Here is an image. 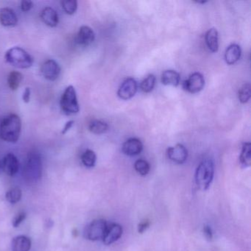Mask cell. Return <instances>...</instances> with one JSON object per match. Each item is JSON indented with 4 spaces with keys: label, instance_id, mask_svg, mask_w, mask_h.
Returning a JSON list of instances; mask_svg holds the SVG:
<instances>
[{
    "label": "cell",
    "instance_id": "1",
    "mask_svg": "<svg viewBox=\"0 0 251 251\" xmlns=\"http://www.w3.org/2000/svg\"><path fill=\"white\" fill-rule=\"evenodd\" d=\"M21 131V119L17 114H8L0 122V138L5 142L16 143Z\"/></svg>",
    "mask_w": 251,
    "mask_h": 251
},
{
    "label": "cell",
    "instance_id": "2",
    "mask_svg": "<svg viewBox=\"0 0 251 251\" xmlns=\"http://www.w3.org/2000/svg\"><path fill=\"white\" fill-rule=\"evenodd\" d=\"M214 175V165L211 159L200 162L195 172V182L200 189L205 191L209 188Z\"/></svg>",
    "mask_w": 251,
    "mask_h": 251
},
{
    "label": "cell",
    "instance_id": "3",
    "mask_svg": "<svg viewBox=\"0 0 251 251\" xmlns=\"http://www.w3.org/2000/svg\"><path fill=\"white\" fill-rule=\"evenodd\" d=\"M7 63L18 69H28L33 66L34 59L22 48L14 46L5 53Z\"/></svg>",
    "mask_w": 251,
    "mask_h": 251
},
{
    "label": "cell",
    "instance_id": "4",
    "mask_svg": "<svg viewBox=\"0 0 251 251\" xmlns=\"http://www.w3.org/2000/svg\"><path fill=\"white\" fill-rule=\"evenodd\" d=\"M24 178L30 182H36L40 179L42 174V162L40 155L31 152L27 156L24 164Z\"/></svg>",
    "mask_w": 251,
    "mask_h": 251
},
{
    "label": "cell",
    "instance_id": "5",
    "mask_svg": "<svg viewBox=\"0 0 251 251\" xmlns=\"http://www.w3.org/2000/svg\"><path fill=\"white\" fill-rule=\"evenodd\" d=\"M60 105L62 111L66 115H72L79 112V103L73 85H69L63 91L61 97Z\"/></svg>",
    "mask_w": 251,
    "mask_h": 251
},
{
    "label": "cell",
    "instance_id": "6",
    "mask_svg": "<svg viewBox=\"0 0 251 251\" xmlns=\"http://www.w3.org/2000/svg\"><path fill=\"white\" fill-rule=\"evenodd\" d=\"M108 225L106 221L102 219L95 220L90 223L84 230V237L90 241H97L103 239Z\"/></svg>",
    "mask_w": 251,
    "mask_h": 251
},
{
    "label": "cell",
    "instance_id": "7",
    "mask_svg": "<svg viewBox=\"0 0 251 251\" xmlns=\"http://www.w3.org/2000/svg\"><path fill=\"white\" fill-rule=\"evenodd\" d=\"M204 85H205L204 77L203 76L202 74L199 72L191 74L188 79L183 83V88L191 94L200 92L204 88Z\"/></svg>",
    "mask_w": 251,
    "mask_h": 251
},
{
    "label": "cell",
    "instance_id": "8",
    "mask_svg": "<svg viewBox=\"0 0 251 251\" xmlns=\"http://www.w3.org/2000/svg\"><path fill=\"white\" fill-rule=\"evenodd\" d=\"M138 84L136 80L132 78H127L123 81L119 88L117 94L122 100H127L134 97L137 92Z\"/></svg>",
    "mask_w": 251,
    "mask_h": 251
},
{
    "label": "cell",
    "instance_id": "9",
    "mask_svg": "<svg viewBox=\"0 0 251 251\" xmlns=\"http://www.w3.org/2000/svg\"><path fill=\"white\" fill-rule=\"evenodd\" d=\"M41 72L45 79L55 81L60 76L61 66L56 61L49 59L42 64Z\"/></svg>",
    "mask_w": 251,
    "mask_h": 251
},
{
    "label": "cell",
    "instance_id": "10",
    "mask_svg": "<svg viewBox=\"0 0 251 251\" xmlns=\"http://www.w3.org/2000/svg\"><path fill=\"white\" fill-rule=\"evenodd\" d=\"M167 155L172 162L181 165L187 161L188 158V151L184 145L178 144L175 146L168 148Z\"/></svg>",
    "mask_w": 251,
    "mask_h": 251
},
{
    "label": "cell",
    "instance_id": "11",
    "mask_svg": "<svg viewBox=\"0 0 251 251\" xmlns=\"http://www.w3.org/2000/svg\"><path fill=\"white\" fill-rule=\"evenodd\" d=\"M2 170L9 175L14 176L17 175L20 169V162L15 155L8 153L2 161Z\"/></svg>",
    "mask_w": 251,
    "mask_h": 251
},
{
    "label": "cell",
    "instance_id": "12",
    "mask_svg": "<svg viewBox=\"0 0 251 251\" xmlns=\"http://www.w3.org/2000/svg\"><path fill=\"white\" fill-rule=\"evenodd\" d=\"M122 150L127 156H137L143 150V144L139 139L130 138L123 144Z\"/></svg>",
    "mask_w": 251,
    "mask_h": 251
},
{
    "label": "cell",
    "instance_id": "13",
    "mask_svg": "<svg viewBox=\"0 0 251 251\" xmlns=\"http://www.w3.org/2000/svg\"><path fill=\"white\" fill-rule=\"evenodd\" d=\"M123 233V227L117 223H113L107 228L106 231L103 238V242L105 245H111L120 239Z\"/></svg>",
    "mask_w": 251,
    "mask_h": 251
},
{
    "label": "cell",
    "instance_id": "14",
    "mask_svg": "<svg viewBox=\"0 0 251 251\" xmlns=\"http://www.w3.org/2000/svg\"><path fill=\"white\" fill-rule=\"evenodd\" d=\"M95 33L88 26H82L76 36V42L82 46H88L94 42Z\"/></svg>",
    "mask_w": 251,
    "mask_h": 251
},
{
    "label": "cell",
    "instance_id": "15",
    "mask_svg": "<svg viewBox=\"0 0 251 251\" xmlns=\"http://www.w3.org/2000/svg\"><path fill=\"white\" fill-rule=\"evenodd\" d=\"M18 23L17 14L11 8L0 9V24L4 27H14Z\"/></svg>",
    "mask_w": 251,
    "mask_h": 251
},
{
    "label": "cell",
    "instance_id": "16",
    "mask_svg": "<svg viewBox=\"0 0 251 251\" xmlns=\"http://www.w3.org/2000/svg\"><path fill=\"white\" fill-rule=\"evenodd\" d=\"M41 19L44 24L50 27H56L59 22V15L56 10L46 7L41 12Z\"/></svg>",
    "mask_w": 251,
    "mask_h": 251
},
{
    "label": "cell",
    "instance_id": "17",
    "mask_svg": "<svg viewBox=\"0 0 251 251\" xmlns=\"http://www.w3.org/2000/svg\"><path fill=\"white\" fill-rule=\"evenodd\" d=\"M31 246V239L24 235L16 236L11 242L12 251H30Z\"/></svg>",
    "mask_w": 251,
    "mask_h": 251
},
{
    "label": "cell",
    "instance_id": "18",
    "mask_svg": "<svg viewBox=\"0 0 251 251\" xmlns=\"http://www.w3.org/2000/svg\"><path fill=\"white\" fill-rule=\"evenodd\" d=\"M242 55L241 47L236 43L230 44L226 49L225 53V60L229 65H233L239 62Z\"/></svg>",
    "mask_w": 251,
    "mask_h": 251
},
{
    "label": "cell",
    "instance_id": "19",
    "mask_svg": "<svg viewBox=\"0 0 251 251\" xmlns=\"http://www.w3.org/2000/svg\"><path fill=\"white\" fill-rule=\"evenodd\" d=\"M206 43L209 49L212 53H217L219 49V36L218 32L215 28L209 30L206 33Z\"/></svg>",
    "mask_w": 251,
    "mask_h": 251
},
{
    "label": "cell",
    "instance_id": "20",
    "mask_svg": "<svg viewBox=\"0 0 251 251\" xmlns=\"http://www.w3.org/2000/svg\"><path fill=\"white\" fill-rule=\"evenodd\" d=\"M181 81L180 74L175 70H166L162 73V83L165 85L178 86Z\"/></svg>",
    "mask_w": 251,
    "mask_h": 251
},
{
    "label": "cell",
    "instance_id": "21",
    "mask_svg": "<svg viewBox=\"0 0 251 251\" xmlns=\"http://www.w3.org/2000/svg\"><path fill=\"white\" fill-rule=\"evenodd\" d=\"M241 165L246 168L251 165V144L245 142L242 145V152L239 157Z\"/></svg>",
    "mask_w": 251,
    "mask_h": 251
},
{
    "label": "cell",
    "instance_id": "22",
    "mask_svg": "<svg viewBox=\"0 0 251 251\" xmlns=\"http://www.w3.org/2000/svg\"><path fill=\"white\" fill-rule=\"evenodd\" d=\"M108 128H109L108 125L101 120H92L88 125V129L90 131L97 135L104 134V133H106Z\"/></svg>",
    "mask_w": 251,
    "mask_h": 251
},
{
    "label": "cell",
    "instance_id": "23",
    "mask_svg": "<svg viewBox=\"0 0 251 251\" xmlns=\"http://www.w3.org/2000/svg\"><path fill=\"white\" fill-rule=\"evenodd\" d=\"M23 75L21 72L13 71L8 75V86L12 91H16L20 87L21 81H22Z\"/></svg>",
    "mask_w": 251,
    "mask_h": 251
},
{
    "label": "cell",
    "instance_id": "24",
    "mask_svg": "<svg viewBox=\"0 0 251 251\" xmlns=\"http://www.w3.org/2000/svg\"><path fill=\"white\" fill-rule=\"evenodd\" d=\"M81 161L84 166L86 167H94L95 166L96 162H97L96 153L91 149H86L81 156Z\"/></svg>",
    "mask_w": 251,
    "mask_h": 251
},
{
    "label": "cell",
    "instance_id": "25",
    "mask_svg": "<svg viewBox=\"0 0 251 251\" xmlns=\"http://www.w3.org/2000/svg\"><path fill=\"white\" fill-rule=\"evenodd\" d=\"M21 196H22L21 190L18 187H15V188H11L7 191L5 194V199L10 204H16L20 202L21 199Z\"/></svg>",
    "mask_w": 251,
    "mask_h": 251
},
{
    "label": "cell",
    "instance_id": "26",
    "mask_svg": "<svg viewBox=\"0 0 251 251\" xmlns=\"http://www.w3.org/2000/svg\"><path fill=\"white\" fill-rule=\"evenodd\" d=\"M156 78L155 75H149L140 84V88L143 92L149 93L153 91L156 85Z\"/></svg>",
    "mask_w": 251,
    "mask_h": 251
},
{
    "label": "cell",
    "instance_id": "27",
    "mask_svg": "<svg viewBox=\"0 0 251 251\" xmlns=\"http://www.w3.org/2000/svg\"><path fill=\"white\" fill-rule=\"evenodd\" d=\"M134 168L136 172L142 176H145L149 173L150 166L146 161L144 159H139L134 164Z\"/></svg>",
    "mask_w": 251,
    "mask_h": 251
},
{
    "label": "cell",
    "instance_id": "28",
    "mask_svg": "<svg viewBox=\"0 0 251 251\" xmlns=\"http://www.w3.org/2000/svg\"><path fill=\"white\" fill-rule=\"evenodd\" d=\"M251 86L250 84H245L239 90V100L242 104H246L251 97Z\"/></svg>",
    "mask_w": 251,
    "mask_h": 251
},
{
    "label": "cell",
    "instance_id": "29",
    "mask_svg": "<svg viewBox=\"0 0 251 251\" xmlns=\"http://www.w3.org/2000/svg\"><path fill=\"white\" fill-rule=\"evenodd\" d=\"M62 8L68 15H73L78 9V2L76 0H64L62 1Z\"/></svg>",
    "mask_w": 251,
    "mask_h": 251
},
{
    "label": "cell",
    "instance_id": "30",
    "mask_svg": "<svg viewBox=\"0 0 251 251\" xmlns=\"http://www.w3.org/2000/svg\"><path fill=\"white\" fill-rule=\"evenodd\" d=\"M26 217H27V214L24 212H20V214H17V215L16 216L15 218L13 220V226H14V228L19 227V226H20V224H21V223L25 220Z\"/></svg>",
    "mask_w": 251,
    "mask_h": 251
},
{
    "label": "cell",
    "instance_id": "31",
    "mask_svg": "<svg viewBox=\"0 0 251 251\" xmlns=\"http://www.w3.org/2000/svg\"><path fill=\"white\" fill-rule=\"evenodd\" d=\"M33 2L32 1H21V9L23 12H28L33 8Z\"/></svg>",
    "mask_w": 251,
    "mask_h": 251
},
{
    "label": "cell",
    "instance_id": "32",
    "mask_svg": "<svg viewBox=\"0 0 251 251\" xmlns=\"http://www.w3.org/2000/svg\"><path fill=\"white\" fill-rule=\"evenodd\" d=\"M30 96H31V90H30L29 87H27V88L24 89L22 94V100L24 103L28 104V103L30 102Z\"/></svg>",
    "mask_w": 251,
    "mask_h": 251
},
{
    "label": "cell",
    "instance_id": "33",
    "mask_svg": "<svg viewBox=\"0 0 251 251\" xmlns=\"http://www.w3.org/2000/svg\"><path fill=\"white\" fill-rule=\"evenodd\" d=\"M204 233L205 235L206 238L209 240H211L213 238V231L212 229L210 226H205L204 227Z\"/></svg>",
    "mask_w": 251,
    "mask_h": 251
},
{
    "label": "cell",
    "instance_id": "34",
    "mask_svg": "<svg viewBox=\"0 0 251 251\" xmlns=\"http://www.w3.org/2000/svg\"><path fill=\"white\" fill-rule=\"evenodd\" d=\"M149 222L146 220V221L142 222L138 226V231L139 233H143L146 229L149 228Z\"/></svg>",
    "mask_w": 251,
    "mask_h": 251
},
{
    "label": "cell",
    "instance_id": "35",
    "mask_svg": "<svg viewBox=\"0 0 251 251\" xmlns=\"http://www.w3.org/2000/svg\"><path fill=\"white\" fill-rule=\"evenodd\" d=\"M74 120H70V121H68L67 123L65 124L64 127H63V130H62V134H66L71 128H72V126H73Z\"/></svg>",
    "mask_w": 251,
    "mask_h": 251
},
{
    "label": "cell",
    "instance_id": "36",
    "mask_svg": "<svg viewBox=\"0 0 251 251\" xmlns=\"http://www.w3.org/2000/svg\"><path fill=\"white\" fill-rule=\"evenodd\" d=\"M2 162H1V161H0V173H1V172H2Z\"/></svg>",
    "mask_w": 251,
    "mask_h": 251
}]
</instances>
